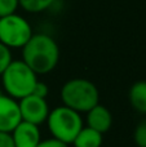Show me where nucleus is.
I'll list each match as a JSON object with an SVG mask.
<instances>
[{
    "mask_svg": "<svg viewBox=\"0 0 146 147\" xmlns=\"http://www.w3.org/2000/svg\"><path fill=\"white\" fill-rule=\"evenodd\" d=\"M20 7L18 0H0V18L14 14Z\"/></svg>",
    "mask_w": 146,
    "mask_h": 147,
    "instance_id": "obj_13",
    "label": "nucleus"
},
{
    "mask_svg": "<svg viewBox=\"0 0 146 147\" xmlns=\"http://www.w3.org/2000/svg\"><path fill=\"white\" fill-rule=\"evenodd\" d=\"M61 99L64 106L74 111L88 112L100 101L98 89L92 81L75 78L66 81L61 89Z\"/></svg>",
    "mask_w": 146,
    "mask_h": 147,
    "instance_id": "obj_2",
    "label": "nucleus"
},
{
    "mask_svg": "<svg viewBox=\"0 0 146 147\" xmlns=\"http://www.w3.org/2000/svg\"><path fill=\"white\" fill-rule=\"evenodd\" d=\"M36 147H69L67 143L62 142L59 140H56V138H48V140H43L39 142V145Z\"/></svg>",
    "mask_w": 146,
    "mask_h": 147,
    "instance_id": "obj_16",
    "label": "nucleus"
},
{
    "mask_svg": "<svg viewBox=\"0 0 146 147\" xmlns=\"http://www.w3.org/2000/svg\"><path fill=\"white\" fill-rule=\"evenodd\" d=\"M20 7L27 13H41L44 10L49 9L54 0H18Z\"/></svg>",
    "mask_w": 146,
    "mask_h": 147,
    "instance_id": "obj_12",
    "label": "nucleus"
},
{
    "mask_svg": "<svg viewBox=\"0 0 146 147\" xmlns=\"http://www.w3.org/2000/svg\"><path fill=\"white\" fill-rule=\"evenodd\" d=\"M1 81L8 96L14 99L32 94L38 83V75L22 61H12L1 74Z\"/></svg>",
    "mask_w": 146,
    "mask_h": 147,
    "instance_id": "obj_3",
    "label": "nucleus"
},
{
    "mask_svg": "<svg viewBox=\"0 0 146 147\" xmlns=\"http://www.w3.org/2000/svg\"><path fill=\"white\" fill-rule=\"evenodd\" d=\"M21 121L22 116L17 99L0 94V132L12 133Z\"/></svg>",
    "mask_w": 146,
    "mask_h": 147,
    "instance_id": "obj_7",
    "label": "nucleus"
},
{
    "mask_svg": "<svg viewBox=\"0 0 146 147\" xmlns=\"http://www.w3.org/2000/svg\"><path fill=\"white\" fill-rule=\"evenodd\" d=\"M12 52L8 47L0 43V75L4 72V70L8 67V65L12 62Z\"/></svg>",
    "mask_w": 146,
    "mask_h": 147,
    "instance_id": "obj_15",
    "label": "nucleus"
},
{
    "mask_svg": "<svg viewBox=\"0 0 146 147\" xmlns=\"http://www.w3.org/2000/svg\"><path fill=\"white\" fill-rule=\"evenodd\" d=\"M103 142L102 133L89 127H83L74 140L75 147H101Z\"/></svg>",
    "mask_w": 146,
    "mask_h": 147,
    "instance_id": "obj_10",
    "label": "nucleus"
},
{
    "mask_svg": "<svg viewBox=\"0 0 146 147\" xmlns=\"http://www.w3.org/2000/svg\"><path fill=\"white\" fill-rule=\"evenodd\" d=\"M18 105L23 121L32 123L35 125H40L41 123L47 121V117L49 115V106L45 98L28 94L21 98Z\"/></svg>",
    "mask_w": 146,
    "mask_h": 147,
    "instance_id": "obj_6",
    "label": "nucleus"
},
{
    "mask_svg": "<svg viewBox=\"0 0 146 147\" xmlns=\"http://www.w3.org/2000/svg\"><path fill=\"white\" fill-rule=\"evenodd\" d=\"M129 103L140 114H146V80L136 81L129 89Z\"/></svg>",
    "mask_w": 146,
    "mask_h": 147,
    "instance_id": "obj_11",
    "label": "nucleus"
},
{
    "mask_svg": "<svg viewBox=\"0 0 146 147\" xmlns=\"http://www.w3.org/2000/svg\"><path fill=\"white\" fill-rule=\"evenodd\" d=\"M0 147H14V142L10 133L0 132Z\"/></svg>",
    "mask_w": 146,
    "mask_h": 147,
    "instance_id": "obj_18",
    "label": "nucleus"
},
{
    "mask_svg": "<svg viewBox=\"0 0 146 147\" xmlns=\"http://www.w3.org/2000/svg\"><path fill=\"white\" fill-rule=\"evenodd\" d=\"M14 147H36L40 142L39 125L28 121H21L10 133Z\"/></svg>",
    "mask_w": 146,
    "mask_h": 147,
    "instance_id": "obj_8",
    "label": "nucleus"
},
{
    "mask_svg": "<svg viewBox=\"0 0 146 147\" xmlns=\"http://www.w3.org/2000/svg\"><path fill=\"white\" fill-rule=\"evenodd\" d=\"M31 36L32 27L22 16L14 13L0 18V43L9 49H22Z\"/></svg>",
    "mask_w": 146,
    "mask_h": 147,
    "instance_id": "obj_5",
    "label": "nucleus"
},
{
    "mask_svg": "<svg viewBox=\"0 0 146 147\" xmlns=\"http://www.w3.org/2000/svg\"><path fill=\"white\" fill-rule=\"evenodd\" d=\"M111 125H113V115L107 107L97 103L87 112V127L103 134L110 130Z\"/></svg>",
    "mask_w": 146,
    "mask_h": 147,
    "instance_id": "obj_9",
    "label": "nucleus"
},
{
    "mask_svg": "<svg viewBox=\"0 0 146 147\" xmlns=\"http://www.w3.org/2000/svg\"><path fill=\"white\" fill-rule=\"evenodd\" d=\"M133 140L139 147H146V119L139 123L133 133Z\"/></svg>",
    "mask_w": 146,
    "mask_h": 147,
    "instance_id": "obj_14",
    "label": "nucleus"
},
{
    "mask_svg": "<svg viewBox=\"0 0 146 147\" xmlns=\"http://www.w3.org/2000/svg\"><path fill=\"white\" fill-rule=\"evenodd\" d=\"M48 85L45 83H41V81L38 80V83H36L35 88L32 90V94L36 97H40V98H45L48 96Z\"/></svg>",
    "mask_w": 146,
    "mask_h": 147,
    "instance_id": "obj_17",
    "label": "nucleus"
},
{
    "mask_svg": "<svg viewBox=\"0 0 146 147\" xmlns=\"http://www.w3.org/2000/svg\"><path fill=\"white\" fill-rule=\"evenodd\" d=\"M22 61L36 75L49 74L59 61V48L47 34H32L22 48Z\"/></svg>",
    "mask_w": 146,
    "mask_h": 147,
    "instance_id": "obj_1",
    "label": "nucleus"
},
{
    "mask_svg": "<svg viewBox=\"0 0 146 147\" xmlns=\"http://www.w3.org/2000/svg\"><path fill=\"white\" fill-rule=\"evenodd\" d=\"M47 125L52 137L65 143H72L83 128V119L78 111L66 106H58L49 111Z\"/></svg>",
    "mask_w": 146,
    "mask_h": 147,
    "instance_id": "obj_4",
    "label": "nucleus"
}]
</instances>
